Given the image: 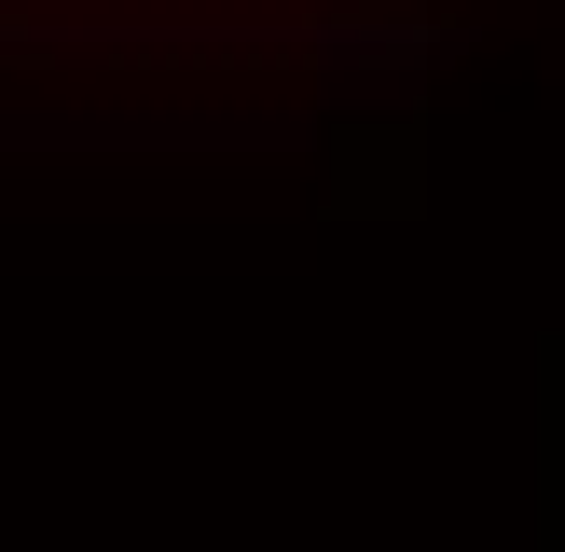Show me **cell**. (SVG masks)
<instances>
[{
    "label": "cell",
    "mask_w": 565,
    "mask_h": 552,
    "mask_svg": "<svg viewBox=\"0 0 565 552\" xmlns=\"http://www.w3.org/2000/svg\"><path fill=\"white\" fill-rule=\"evenodd\" d=\"M511 0H0V83L180 70H414Z\"/></svg>",
    "instance_id": "obj_1"
}]
</instances>
